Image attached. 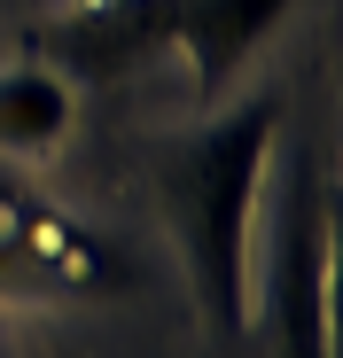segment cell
<instances>
[{"label":"cell","mask_w":343,"mask_h":358,"mask_svg":"<svg viewBox=\"0 0 343 358\" xmlns=\"http://www.w3.org/2000/svg\"><path fill=\"white\" fill-rule=\"evenodd\" d=\"M78 125V86L31 55V63H0V156L8 164H39L71 141Z\"/></svg>","instance_id":"obj_5"},{"label":"cell","mask_w":343,"mask_h":358,"mask_svg":"<svg viewBox=\"0 0 343 358\" xmlns=\"http://www.w3.org/2000/svg\"><path fill=\"white\" fill-rule=\"evenodd\" d=\"M273 234L250 250V327L273 358H335V179L312 148L281 156Z\"/></svg>","instance_id":"obj_2"},{"label":"cell","mask_w":343,"mask_h":358,"mask_svg":"<svg viewBox=\"0 0 343 358\" xmlns=\"http://www.w3.org/2000/svg\"><path fill=\"white\" fill-rule=\"evenodd\" d=\"M172 8L180 0H78L71 16L39 31V55L63 78H125L156 55H172Z\"/></svg>","instance_id":"obj_3"},{"label":"cell","mask_w":343,"mask_h":358,"mask_svg":"<svg viewBox=\"0 0 343 358\" xmlns=\"http://www.w3.org/2000/svg\"><path fill=\"white\" fill-rule=\"evenodd\" d=\"M281 101L273 86L250 101L211 109L203 125L156 148V210L180 250L195 320L211 343L250 335V250H258V210H265V171L281 148Z\"/></svg>","instance_id":"obj_1"},{"label":"cell","mask_w":343,"mask_h":358,"mask_svg":"<svg viewBox=\"0 0 343 358\" xmlns=\"http://www.w3.org/2000/svg\"><path fill=\"white\" fill-rule=\"evenodd\" d=\"M289 8L297 0H180V8H172V55L188 63L195 101H218L234 86L258 63V47L281 31Z\"/></svg>","instance_id":"obj_4"}]
</instances>
